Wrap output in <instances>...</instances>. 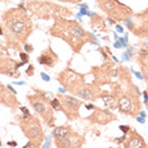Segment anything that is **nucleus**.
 <instances>
[{
    "instance_id": "f257e3e1",
    "label": "nucleus",
    "mask_w": 148,
    "mask_h": 148,
    "mask_svg": "<svg viewBox=\"0 0 148 148\" xmlns=\"http://www.w3.org/2000/svg\"><path fill=\"white\" fill-rule=\"evenodd\" d=\"M26 12L27 10H22V8H12L1 15L7 37L23 45L33 29V23Z\"/></svg>"
},
{
    "instance_id": "f03ea898",
    "label": "nucleus",
    "mask_w": 148,
    "mask_h": 148,
    "mask_svg": "<svg viewBox=\"0 0 148 148\" xmlns=\"http://www.w3.org/2000/svg\"><path fill=\"white\" fill-rule=\"evenodd\" d=\"M26 8L27 12H31L37 18H42V19H50V18L60 19V18H68L73 15L70 9L55 3L41 1V0H28L26 3Z\"/></svg>"
},
{
    "instance_id": "7ed1b4c3",
    "label": "nucleus",
    "mask_w": 148,
    "mask_h": 148,
    "mask_svg": "<svg viewBox=\"0 0 148 148\" xmlns=\"http://www.w3.org/2000/svg\"><path fill=\"white\" fill-rule=\"evenodd\" d=\"M19 126L28 138V143L24 148H35L40 147V144L44 142L45 135L42 130L41 121L33 115H29L28 118H19Z\"/></svg>"
},
{
    "instance_id": "20e7f679",
    "label": "nucleus",
    "mask_w": 148,
    "mask_h": 148,
    "mask_svg": "<svg viewBox=\"0 0 148 148\" xmlns=\"http://www.w3.org/2000/svg\"><path fill=\"white\" fill-rule=\"evenodd\" d=\"M50 35L64 40L75 52H79L82 46L84 44H87L86 40L79 38V37H77L75 35H73V33L70 32L69 28H68L65 24V18L55 19V23L52 24V27L50 28Z\"/></svg>"
},
{
    "instance_id": "39448f33",
    "label": "nucleus",
    "mask_w": 148,
    "mask_h": 148,
    "mask_svg": "<svg viewBox=\"0 0 148 148\" xmlns=\"http://www.w3.org/2000/svg\"><path fill=\"white\" fill-rule=\"evenodd\" d=\"M96 1L98 8L110 18H114V21H125L133 17V10L121 4L119 0H96Z\"/></svg>"
},
{
    "instance_id": "423d86ee",
    "label": "nucleus",
    "mask_w": 148,
    "mask_h": 148,
    "mask_svg": "<svg viewBox=\"0 0 148 148\" xmlns=\"http://www.w3.org/2000/svg\"><path fill=\"white\" fill-rule=\"evenodd\" d=\"M29 105L33 107V110L36 111L38 115H41V118L44 119V121L47 124L50 128H55V118H54V110L50 106L49 101L44 100L40 95H29L27 96Z\"/></svg>"
},
{
    "instance_id": "0eeeda50",
    "label": "nucleus",
    "mask_w": 148,
    "mask_h": 148,
    "mask_svg": "<svg viewBox=\"0 0 148 148\" xmlns=\"http://www.w3.org/2000/svg\"><path fill=\"white\" fill-rule=\"evenodd\" d=\"M58 98L61 103V111L65 114L68 120H77L79 118V109L82 106L81 100L69 95H58Z\"/></svg>"
},
{
    "instance_id": "6e6552de",
    "label": "nucleus",
    "mask_w": 148,
    "mask_h": 148,
    "mask_svg": "<svg viewBox=\"0 0 148 148\" xmlns=\"http://www.w3.org/2000/svg\"><path fill=\"white\" fill-rule=\"evenodd\" d=\"M118 107L120 112L123 114H129L132 116H138L137 114L139 112L140 103L138 100V93L135 96H129V95H124L119 98L118 101Z\"/></svg>"
},
{
    "instance_id": "1a4fd4ad",
    "label": "nucleus",
    "mask_w": 148,
    "mask_h": 148,
    "mask_svg": "<svg viewBox=\"0 0 148 148\" xmlns=\"http://www.w3.org/2000/svg\"><path fill=\"white\" fill-rule=\"evenodd\" d=\"M55 143H56L58 148H81L82 144L84 143V139L78 133H74L72 130V133L66 138L55 140Z\"/></svg>"
},
{
    "instance_id": "9d476101",
    "label": "nucleus",
    "mask_w": 148,
    "mask_h": 148,
    "mask_svg": "<svg viewBox=\"0 0 148 148\" xmlns=\"http://www.w3.org/2000/svg\"><path fill=\"white\" fill-rule=\"evenodd\" d=\"M37 61H38V64H41V65H44V66L54 68L58 64V61H59V58L55 54V51L51 49V46H47V47L41 52V55L37 58Z\"/></svg>"
},
{
    "instance_id": "9b49d317",
    "label": "nucleus",
    "mask_w": 148,
    "mask_h": 148,
    "mask_svg": "<svg viewBox=\"0 0 148 148\" xmlns=\"http://www.w3.org/2000/svg\"><path fill=\"white\" fill-rule=\"evenodd\" d=\"M116 116L112 115L109 110H102V109H95V112L92 114L91 116H88V120H91L92 123H96V124H109L110 121L115 120Z\"/></svg>"
},
{
    "instance_id": "f8f14e48",
    "label": "nucleus",
    "mask_w": 148,
    "mask_h": 148,
    "mask_svg": "<svg viewBox=\"0 0 148 148\" xmlns=\"http://www.w3.org/2000/svg\"><path fill=\"white\" fill-rule=\"evenodd\" d=\"M101 95V89L96 84H84L83 87L77 92L75 96L83 98L87 101H95L97 97H100Z\"/></svg>"
},
{
    "instance_id": "ddd939ff",
    "label": "nucleus",
    "mask_w": 148,
    "mask_h": 148,
    "mask_svg": "<svg viewBox=\"0 0 148 148\" xmlns=\"http://www.w3.org/2000/svg\"><path fill=\"white\" fill-rule=\"evenodd\" d=\"M17 69H18L17 61L8 59V58H4V56H0V73L1 74H5V75H8V77H15V78H18L21 74L17 72Z\"/></svg>"
},
{
    "instance_id": "4468645a",
    "label": "nucleus",
    "mask_w": 148,
    "mask_h": 148,
    "mask_svg": "<svg viewBox=\"0 0 148 148\" xmlns=\"http://www.w3.org/2000/svg\"><path fill=\"white\" fill-rule=\"evenodd\" d=\"M0 103L9 107H13V109H15L18 105L17 100H15V95L9 93L8 88H5L1 83H0Z\"/></svg>"
},
{
    "instance_id": "2eb2a0df",
    "label": "nucleus",
    "mask_w": 148,
    "mask_h": 148,
    "mask_svg": "<svg viewBox=\"0 0 148 148\" xmlns=\"http://www.w3.org/2000/svg\"><path fill=\"white\" fill-rule=\"evenodd\" d=\"M124 147L125 148H147V144L143 140V138L134 130V132H132V134L126 139Z\"/></svg>"
},
{
    "instance_id": "dca6fc26",
    "label": "nucleus",
    "mask_w": 148,
    "mask_h": 148,
    "mask_svg": "<svg viewBox=\"0 0 148 148\" xmlns=\"http://www.w3.org/2000/svg\"><path fill=\"white\" fill-rule=\"evenodd\" d=\"M140 17H144L146 19H144L143 22H140L138 26L135 24L133 28V33L138 37H146V38H148V14L144 13V14H142Z\"/></svg>"
},
{
    "instance_id": "f3484780",
    "label": "nucleus",
    "mask_w": 148,
    "mask_h": 148,
    "mask_svg": "<svg viewBox=\"0 0 148 148\" xmlns=\"http://www.w3.org/2000/svg\"><path fill=\"white\" fill-rule=\"evenodd\" d=\"M70 133H72V128L69 125H61V126H55L51 132V135L55 140H58L66 138Z\"/></svg>"
},
{
    "instance_id": "a211bd4d",
    "label": "nucleus",
    "mask_w": 148,
    "mask_h": 148,
    "mask_svg": "<svg viewBox=\"0 0 148 148\" xmlns=\"http://www.w3.org/2000/svg\"><path fill=\"white\" fill-rule=\"evenodd\" d=\"M138 60H139V65L142 68V72L144 74L143 78L146 79V81H148V51L140 50L139 55H138Z\"/></svg>"
},
{
    "instance_id": "6ab92c4d",
    "label": "nucleus",
    "mask_w": 148,
    "mask_h": 148,
    "mask_svg": "<svg viewBox=\"0 0 148 148\" xmlns=\"http://www.w3.org/2000/svg\"><path fill=\"white\" fill-rule=\"evenodd\" d=\"M100 98L105 102L109 109H115V107H118V101H116L115 96H112V95H107V93H101L100 95Z\"/></svg>"
},
{
    "instance_id": "aec40b11",
    "label": "nucleus",
    "mask_w": 148,
    "mask_h": 148,
    "mask_svg": "<svg viewBox=\"0 0 148 148\" xmlns=\"http://www.w3.org/2000/svg\"><path fill=\"white\" fill-rule=\"evenodd\" d=\"M50 106L52 107V110L54 111H61V103H60V101H59V98H52V100L50 101Z\"/></svg>"
},
{
    "instance_id": "412c9836",
    "label": "nucleus",
    "mask_w": 148,
    "mask_h": 148,
    "mask_svg": "<svg viewBox=\"0 0 148 148\" xmlns=\"http://www.w3.org/2000/svg\"><path fill=\"white\" fill-rule=\"evenodd\" d=\"M19 56H21V60H22L23 64H27L29 61V56H28V54H27V52H21Z\"/></svg>"
},
{
    "instance_id": "4be33fe9",
    "label": "nucleus",
    "mask_w": 148,
    "mask_h": 148,
    "mask_svg": "<svg viewBox=\"0 0 148 148\" xmlns=\"http://www.w3.org/2000/svg\"><path fill=\"white\" fill-rule=\"evenodd\" d=\"M33 73H35V66H33V65H29L28 68H27V70H26V74H27L28 77H32Z\"/></svg>"
},
{
    "instance_id": "5701e85b",
    "label": "nucleus",
    "mask_w": 148,
    "mask_h": 148,
    "mask_svg": "<svg viewBox=\"0 0 148 148\" xmlns=\"http://www.w3.org/2000/svg\"><path fill=\"white\" fill-rule=\"evenodd\" d=\"M23 50H24V52L29 54V52H32V51H33V47H32L31 45H28V44H24V45H23Z\"/></svg>"
},
{
    "instance_id": "b1692460",
    "label": "nucleus",
    "mask_w": 148,
    "mask_h": 148,
    "mask_svg": "<svg viewBox=\"0 0 148 148\" xmlns=\"http://www.w3.org/2000/svg\"><path fill=\"white\" fill-rule=\"evenodd\" d=\"M119 129H120V130H121L124 134H126L129 130H130V128H129L128 125H125V126H124V125H120V126H119Z\"/></svg>"
},
{
    "instance_id": "393cba45",
    "label": "nucleus",
    "mask_w": 148,
    "mask_h": 148,
    "mask_svg": "<svg viewBox=\"0 0 148 148\" xmlns=\"http://www.w3.org/2000/svg\"><path fill=\"white\" fill-rule=\"evenodd\" d=\"M41 78H42V81H45V82H50V77H49L46 73H44V72L41 73Z\"/></svg>"
},
{
    "instance_id": "a878e982",
    "label": "nucleus",
    "mask_w": 148,
    "mask_h": 148,
    "mask_svg": "<svg viewBox=\"0 0 148 148\" xmlns=\"http://www.w3.org/2000/svg\"><path fill=\"white\" fill-rule=\"evenodd\" d=\"M58 1H63V3H79L82 0H58Z\"/></svg>"
},
{
    "instance_id": "bb28decb",
    "label": "nucleus",
    "mask_w": 148,
    "mask_h": 148,
    "mask_svg": "<svg viewBox=\"0 0 148 148\" xmlns=\"http://www.w3.org/2000/svg\"><path fill=\"white\" fill-rule=\"evenodd\" d=\"M143 96H144V102H146V105H147L148 103V92L147 91L143 92Z\"/></svg>"
},
{
    "instance_id": "cd10ccee",
    "label": "nucleus",
    "mask_w": 148,
    "mask_h": 148,
    "mask_svg": "<svg viewBox=\"0 0 148 148\" xmlns=\"http://www.w3.org/2000/svg\"><path fill=\"white\" fill-rule=\"evenodd\" d=\"M135 119H137L139 123H142V124H144V123H146V120H144V118H142V116H135Z\"/></svg>"
},
{
    "instance_id": "c85d7f7f",
    "label": "nucleus",
    "mask_w": 148,
    "mask_h": 148,
    "mask_svg": "<svg viewBox=\"0 0 148 148\" xmlns=\"http://www.w3.org/2000/svg\"><path fill=\"white\" fill-rule=\"evenodd\" d=\"M8 146H10L12 148L17 147V142H15V140H13V142H8Z\"/></svg>"
},
{
    "instance_id": "c756f323",
    "label": "nucleus",
    "mask_w": 148,
    "mask_h": 148,
    "mask_svg": "<svg viewBox=\"0 0 148 148\" xmlns=\"http://www.w3.org/2000/svg\"><path fill=\"white\" fill-rule=\"evenodd\" d=\"M86 109H88V110H95L96 109V106H95V105H86Z\"/></svg>"
},
{
    "instance_id": "7c9ffc66",
    "label": "nucleus",
    "mask_w": 148,
    "mask_h": 148,
    "mask_svg": "<svg viewBox=\"0 0 148 148\" xmlns=\"http://www.w3.org/2000/svg\"><path fill=\"white\" fill-rule=\"evenodd\" d=\"M7 88H8L9 91H10V92H12V93H13V95H17V91H15V89H14L13 87H12V86H8Z\"/></svg>"
},
{
    "instance_id": "2f4dec72",
    "label": "nucleus",
    "mask_w": 148,
    "mask_h": 148,
    "mask_svg": "<svg viewBox=\"0 0 148 148\" xmlns=\"http://www.w3.org/2000/svg\"><path fill=\"white\" fill-rule=\"evenodd\" d=\"M114 45H115V47H116V49H120V47H123L121 42H120L119 40H118V41H116V42H115V44H114Z\"/></svg>"
},
{
    "instance_id": "473e14b6",
    "label": "nucleus",
    "mask_w": 148,
    "mask_h": 148,
    "mask_svg": "<svg viewBox=\"0 0 148 148\" xmlns=\"http://www.w3.org/2000/svg\"><path fill=\"white\" fill-rule=\"evenodd\" d=\"M81 14H82V15H86V14H88V10H87V8H82V9H81Z\"/></svg>"
},
{
    "instance_id": "72a5a7b5",
    "label": "nucleus",
    "mask_w": 148,
    "mask_h": 148,
    "mask_svg": "<svg viewBox=\"0 0 148 148\" xmlns=\"http://www.w3.org/2000/svg\"><path fill=\"white\" fill-rule=\"evenodd\" d=\"M116 31H118V32H123L124 29H123V27H121V26H116Z\"/></svg>"
},
{
    "instance_id": "f704fd0d",
    "label": "nucleus",
    "mask_w": 148,
    "mask_h": 148,
    "mask_svg": "<svg viewBox=\"0 0 148 148\" xmlns=\"http://www.w3.org/2000/svg\"><path fill=\"white\" fill-rule=\"evenodd\" d=\"M140 116H142V118H146V112H144V111H142V112H140Z\"/></svg>"
},
{
    "instance_id": "c9c22d12",
    "label": "nucleus",
    "mask_w": 148,
    "mask_h": 148,
    "mask_svg": "<svg viewBox=\"0 0 148 148\" xmlns=\"http://www.w3.org/2000/svg\"><path fill=\"white\" fill-rule=\"evenodd\" d=\"M3 33H4V32H3V28H1V26H0V36H1Z\"/></svg>"
},
{
    "instance_id": "e433bc0d",
    "label": "nucleus",
    "mask_w": 148,
    "mask_h": 148,
    "mask_svg": "<svg viewBox=\"0 0 148 148\" xmlns=\"http://www.w3.org/2000/svg\"><path fill=\"white\" fill-rule=\"evenodd\" d=\"M0 147H1V140H0Z\"/></svg>"
},
{
    "instance_id": "4c0bfd02",
    "label": "nucleus",
    "mask_w": 148,
    "mask_h": 148,
    "mask_svg": "<svg viewBox=\"0 0 148 148\" xmlns=\"http://www.w3.org/2000/svg\"><path fill=\"white\" fill-rule=\"evenodd\" d=\"M147 148H148V144H147Z\"/></svg>"
}]
</instances>
